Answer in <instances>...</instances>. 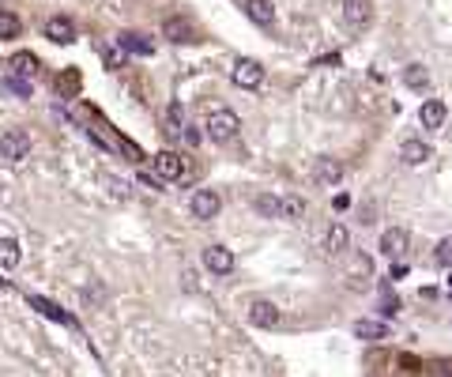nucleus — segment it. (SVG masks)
Here are the masks:
<instances>
[{
	"label": "nucleus",
	"instance_id": "f257e3e1",
	"mask_svg": "<svg viewBox=\"0 0 452 377\" xmlns=\"http://www.w3.org/2000/svg\"><path fill=\"white\" fill-rule=\"evenodd\" d=\"M238 128H241V121H238L234 110H212L207 121H204V132L212 143H230L234 136H238Z\"/></svg>",
	"mask_w": 452,
	"mask_h": 377
},
{
	"label": "nucleus",
	"instance_id": "f03ea898",
	"mask_svg": "<svg viewBox=\"0 0 452 377\" xmlns=\"http://www.w3.org/2000/svg\"><path fill=\"white\" fill-rule=\"evenodd\" d=\"M30 155V136L23 132V128H8L4 136H0V159L4 163H23V159Z\"/></svg>",
	"mask_w": 452,
	"mask_h": 377
},
{
	"label": "nucleus",
	"instance_id": "7ed1b4c3",
	"mask_svg": "<svg viewBox=\"0 0 452 377\" xmlns=\"http://www.w3.org/2000/svg\"><path fill=\"white\" fill-rule=\"evenodd\" d=\"M230 79H234L238 87H245V91H253V87L264 83V64L253 61V57H238V61H234Z\"/></svg>",
	"mask_w": 452,
	"mask_h": 377
},
{
	"label": "nucleus",
	"instance_id": "20e7f679",
	"mask_svg": "<svg viewBox=\"0 0 452 377\" xmlns=\"http://www.w3.org/2000/svg\"><path fill=\"white\" fill-rule=\"evenodd\" d=\"M373 19V0H343V23L347 30H366Z\"/></svg>",
	"mask_w": 452,
	"mask_h": 377
},
{
	"label": "nucleus",
	"instance_id": "39448f33",
	"mask_svg": "<svg viewBox=\"0 0 452 377\" xmlns=\"http://www.w3.org/2000/svg\"><path fill=\"white\" fill-rule=\"evenodd\" d=\"M219 207H223V200H219V192L215 189H196L192 192V204H189L192 219H215Z\"/></svg>",
	"mask_w": 452,
	"mask_h": 377
},
{
	"label": "nucleus",
	"instance_id": "423d86ee",
	"mask_svg": "<svg viewBox=\"0 0 452 377\" xmlns=\"http://www.w3.org/2000/svg\"><path fill=\"white\" fill-rule=\"evenodd\" d=\"M151 166H155V178H163V181H177L185 174V159L177 151H158L151 159Z\"/></svg>",
	"mask_w": 452,
	"mask_h": 377
},
{
	"label": "nucleus",
	"instance_id": "0eeeda50",
	"mask_svg": "<svg viewBox=\"0 0 452 377\" xmlns=\"http://www.w3.org/2000/svg\"><path fill=\"white\" fill-rule=\"evenodd\" d=\"M204 268L212 272V276H230L234 272V253L226 249V245H207L204 249Z\"/></svg>",
	"mask_w": 452,
	"mask_h": 377
},
{
	"label": "nucleus",
	"instance_id": "6e6552de",
	"mask_svg": "<svg viewBox=\"0 0 452 377\" xmlns=\"http://www.w3.org/2000/svg\"><path fill=\"white\" fill-rule=\"evenodd\" d=\"M313 181H317V185H339V181H343V163H339V159H317V163H313Z\"/></svg>",
	"mask_w": 452,
	"mask_h": 377
},
{
	"label": "nucleus",
	"instance_id": "1a4fd4ad",
	"mask_svg": "<svg viewBox=\"0 0 452 377\" xmlns=\"http://www.w3.org/2000/svg\"><path fill=\"white\" fill-rule=\"evenodd\" d=\"M249 320H253L256 328H276L279 325V306L268 298H256L253 306H249Z\"/></svg>",
	"mask_w": 452,
	"mask_h": 377
},
{
	"label": "nucleus",
	"instance_id": "9d476101",
	"mask_svg": "<svg viewBox=\"0 0 452 377\" xmlns=\"http://www.w3.org/2000/svg\"><path fill=\"white\" fill-rule=\"evenodd\" d=\"M45 38H50V42H61V45L76 42V23H72L68 15H53V19L45 23Z\"/></svg>",
	"mask_w": 452,
	"mask_h": 377
},
{
	"label": "nucleus",
	"instance_id": "9b49d317",
	"mask_svg": "<svg viewBox=\"0 0 452 377\" xmlns=\"http://www.w3.org/2000/svg\"><path fill=\"white\" fill-rule=\"evenodd\" d=\"M117 50L121 53H136V57H151L155 45H151L143 34H136V30H121V34H117Z\"/></svg>",
	"mask_w": 452,
	"mask_h": 377
},
{
	"label": "nucleus",
	"instance_id": "f8f14e48",
	"mask_svg": "<svg viewBox=\"0 0 452 377\" xmlns=\"http://www.w3.org/2000/svg\"><path fill=\"white\" fill-rule=\"evenodd\" d=\"M445 102L441 99H426L422 102V110H418V121H422V128H430V132H438L441 125H445Z\"/></svg>",
	"mask_w": 452,
	"mask_h": 377
},
{
	"label": "nucleus",
	"instance_id": "ddd939ff",
	"mask_svg": "<svg viewBox=\"0 0 452 377\" xmlns=\"http://www.w3.org/2000/svg\"><path fill=\"white\" fill-rule=\"evenodd\" d=\"M403 249H407V230H403V227H389L381 234V253L389 256V261H400Z\"/></svg>",
	"mask_w": 452,
	"mask_h": 377
},
{
	"label": "nucleus",
	"instance_id": "4468645a",
	"mask_svg": "<svg viewBox=\"0 0 452 377\" xmlns=\"http://www.w3.org/2000/svg\"><path fill=\"white\" fill-rule=\"evenodd\" d=\"M347 245H351V230H347L343 223H332L328 234H325V249L332 256H339V253H347Z\"/></svg>",
	"mask_w": 452,
	"mask_h": 377
},
{
	"label": "nucleus",
	"instance_id": "2eb2a0df",
	"mask_svg": "<svg viewBox=\"0 0 452 377\" xmlns=\"http://www.w3.org/2000/svg\"><path fill=\"white\" fill-rule=\"evenodd\" d=\"M400 159H403L407 166H422L426 159H430V143H422V140H403Z\"/></svg>",
	"mask_w": 452,
	"mask_h": 377
},
{
	"label": "nucleus",
	"instance_id": "dca6fc26",
	"mask_svg": "<svg viewBox=\"0 0 452 377\" xmlns=\"http://www.w3.org/2000/svg\"><path fill=\"white\" fill-rule=\"evenodd\" d=\"M245 12L253 23H260V27H271L276 23V8H271V0H245Z\"/></svg>",
	"mask_w": 452,
	"mask_h": 377
},
{
	"label": "nucleus",
	"instance_id": "f3484780",
	"mask_svg": "<svg viewBox=\"0 0 452 377\" xmlns=\"http://www.w3.org/2000/svg\"><path fill=\"white\" fill-rule=\"evenodd\" d=\"M253 207L264 215V219H282V196H271V192H260L253 200Z\"/></svg>",
	"mask_w": 452,
	"mask_h": 377
},
{
	"label": "nucleus",
	"instance_id": "a211bd4d",
	"mask_svg": "<svg viewBox=\"0 0 452 377\" xmlns=\"http://www.w3.org/2000/svg\"><path fill=\"white\" fill-rule=\"evenodd\" d=\"M403 83H407L411 91H426V87H430V72H426V64H407V68H403Z\"/></svg>",
	"mask_w": 452,
	"mask_h": 377
},
{
	"label": "nucleus",
	"instance_id": "6ab92c4d",
	"mask_svg": "<svg viewBox=\"0 0 452 377\" xmlns=\"http://www.w3.org/2000/svg\"><path fill=\"white\" fill-rule=\"evenodd\" d=\"M30 306H34V309H42V314L50 317V320H61V325H72V317L64 314L61 306H53L50 298H42V294H30Z\"/></svg>",
	"mask_w": 452,
	"mask_h": 377
},
{
	"label": "nucleus",
	"instance_id": "aec40b11",
	"mask_svg": "<svg viewBox=\"0 0 452 377\" xmlns=\"http://www.w3.org/2000/svg\"><path fill=\"white\" fill-rule=\"evenodd\" d=\"M23 261V249L15 238H0V268H15Z\"/></svg>",
	"mask_w": 452,
	"mask_h": 377
},
{
	"label": "nucleus",
	"instance_id": "412c9836",
	"mask_svg": "<svg viewBox=\"0 0 452 377\" xmlns=\"http://www.w3.org/2000/svg\"><path fill=\"white\" fill-rule=\"evenodd\" d=\"M76 91H79V72L76 68L61 72V76H56V94H61V99H76Z\"/></svg>",
	"mask_w": 452,
	"mask_h": 377
},
{
	"label": "nucleus",
	"instance_id": "4be33fe9",
	"mask_svg": "<svg viewBox=\"0 0 452 377\" xmlns=\"http://www.w3.org/2000/svg\"><path fill=\"white\" fill-rule=\"evenodd\" d=\"M354 336H358V340H384L389 328H384L381 320H358V325H354Z\"/></svg>",
	"mask_w": 452,
	"mask_h": 377
},
{
	"label": "nucleus",
	"instance_id": "5701e85b",
	"mask_svg": "<svg viewBox=\"0 0 452 377\" xmlns=\"http://www.w3.org/2000/svg\"><path fill=\"white\" fill-rule=\"evenodd\" d=\"M8 68H12L15 76H34V68H38V57H34V53H15V57L8 61Z\"/></svg>",
	"mask_w": 452,
	"mask_h": 377
},
{
	"label": "nucleus",
	"instance_id": "b1692460",
	"mask_svg": "<svg viewBox=\"0 0 452 377\" xmlns=\"http://www.w3.org/2000/svg\"><path fill=\"white\" fill-rule=\"evenodd\" d=\"M166 34L174 38V42H192V27L181 19H166Z\"/></svg>",
	"mask_w": 452,
	"mask_h": 377
},
{
	"label": "nucleus",
	"instance_id": "393cba45",
	"mask_svg": "<svg viewBox=\"0 0 452 377\" xmlns=\"http://www.w3.org/2000/svg\"><path fill=\"white\" fill-rule=\"evenodd\" d=\"M433 264H438V268H452V234L438 242V249H433Z\"/></svg>",
	"mask_w": 452,
	"mask_h": 377
},
{
	"label": "nucleus",
	"instance_id": "a878e982",
	"mask_svg": "<svg viewBox=\"0 0 452 377\" xmlns=\"http://www.w3.org/2000/svg\"><path fill=\"white\" fill-rule=\"evenodd\" d=\"M302 215H305L302 196H282V219H302Z\"/></svg>",
	"mask_w": 452,
	"mask_h": 377
},
{
	"label": "nucleus",
	"instance_id": "bb28decb",
	"mask_svg": "<svg viewBox=\"0 0 452 377\" xmlns=\"http://www.w3.org/2000/svg\"><path fill=\"white\" fill-rule=\"evenodd\" d=\"M0 38H19V19L12 12H0Z\"/></svg>",
	"mask_w": 452,
	"mask_h": 377
},
{
	"label": "nucleus",
	"instance_id": "cd10ccee",
	"mask_svg": "<svg viewBox=\"0 0 452 377\" xmlns=\"http://www.w3.org/2000/svg\"><path fill=\"white\" fill-rule=\"evenodd\" d=\"M170 125H174V132H181V125H185V110H181V102H170Z\"/></svg>",
	"mask_w": 452,
	"mask_h": 377
},
{
	"label": "nucleus",
	"instance_id": "c85d7f7f",
	"mask_svg": "<svg viewBox=\"0 0 452 377\" xmlns=\"http://www.w3.org/2000/svg\"><path fill=\"white\" fill-rule=\"evenodd\" d=\"M4 87H8V91H15V94H30V83H27V79H19V76H8Z\"/></svg>",
	"mask_w": 452,
	"mask_h": 377
}]
</instances>
